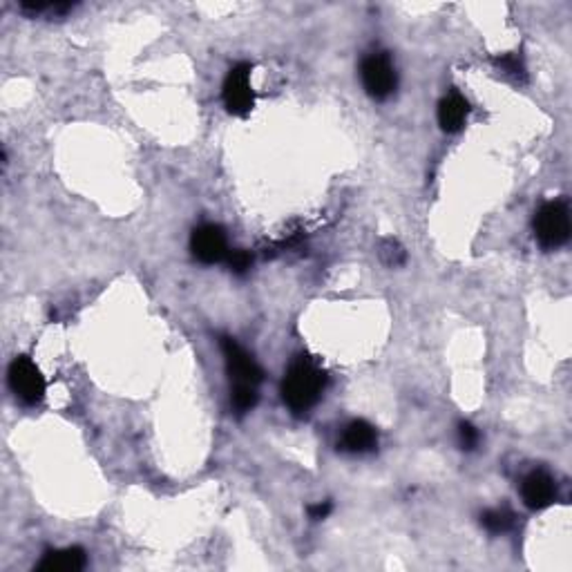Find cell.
Instances as JSON below:
<instances>
[{
	"label": "cell",
	"mask_w": 572,
	"mask_h": 572,
	"mask_svg": "<svg viewBox=\"0 0 572 572\" xmlns=\"http://www.w3.org/2000/svg\"><path fill=\"white\" fill-rule=\"evenodd\" d=\"M324 387H327V371L322 369L320 362L307 354L295 356L284 374L282 400L295 416H302L316 407Z\"/></svg>",
	"instance_id": "obj_1"
},
{
	"label": "cell",
	"mask_w": 572,
	"mask_h": 572,
	"mask_svg": "<svg viewBox=\"0 0 572 572\" xmlns=\"http://www.w3.org/2000/svg\"><path fill=\"white\" fill-rule=\"evenodd\" d=\"M222 345V354L224 360H226V371H228V378H231V389H242V387H249V389H257L260 387L262 374L260 365L253 360V356L244 347H240V342L231 336H224L219 340Z\"/></svg>",
	"instance_id": "obj_2"
},
{
	"label": "cell",
	"mask_w": 572,
	"mask_h": 572,
	"mask_svg": "<svg viewBox=\"0 0 572 572\" xmlns=\"http://www.w3.org/2000/svg\"><path fill=\"white\" fill-rule=\"evenodd\" d=\"M535 235L543 249H559L570 240V213L566 202H548L539 208Z\"/></svg>",
	"instance_id": "obj_3"
},
{
	"label": "cell",
	"mask_w": 572,
	"mask_h": 572,
	"mask_svg": "<svg viewBox=\"0 0 572 572\" xmlns=\"http://www.w3.org/2000/svg\"><path fill=\"white\" fill-rule=\"evenodd\" d=\"M360 79L367 94L376 99V101H385V99L392 97L396 92V85H398L396 68L387 54L367 56L360 65Z\"/></svg>",
	"instance_id": "obj_4"
},
{
	"label": "cell",
	"mask_w": 572,
	"mask_h": 572,
	"mask_svg": "<svg viewBox=\"0 0 572 572\" xmlns=\"http://www.w3.org/2000/svg\"><path fill=\"white\" fill-rule=\"evenodd\" d=\"M9 387L23 403L36 405L45 398L47 383L41 369L27 356H18L9 367Z\"/></svg>",
	"instance_id": "obj_5"
},
{
	"label": "cell",
	"mask_w": 572,
	"mask_h": 572,
	"mask_svg": "<svg viewBox=\"0 0 572 572\" xmlns=\"http://www.w3.org/2000/svg\"><path fill=\"white\" fill-rule=\"evenodd\" d=\"M224 106L235 117H246L255 106V92L251 88V65L237 63L228 72L224 81Z\"/></svg>",
	"instance_id": "obj_6"
},
{
	"label": "cell",
	"mask_w": 572,
	"mask_h": 572,
	"mask_svg": "<svg viewBox=\"0 0 572 572\" xmlns=\"http://www.w3.org/2000/svg\"><path fill=\"white\" fill-rule=\"evenodd\" d=\"M190 251L202 264H217L228 255L226 233L217 224H202L190 235Z\"/></svg>",
	"instance_id": "obj_7"
},
{
	"label": "cell",
	"mask_w": 572,
	"mask_h": 572,
	"mask_svg": "<svg viewBox=\"0 0 572 572\" xmlns=\"http://www.w3.org/2000/svg\"><path fill=\"white\" fill-rule=\"evenodd\" d=\"M521 497L530 510H546L557 497L555 479L543 470L530 472L521 483Z\"/></svg>",
	"instance_id": "obj_8"
},
{
	"label": "cell",
	"mask_w": 572,
	"mask_h": 572,
	"mask_svg": "<svg viewBox=\"0 0 572 572\" xmlns=\"http://www.w3.org/2000/svg\"><path fill=\"white\" fill-rule=\"evenodd\" d=\"M467 114H470V103L465 101L463 94L450 92L441 103H438V126L443 132H454L463 130Z\"/></svg>",
	"instance_id": "obj_9"
},
{
	"label": "cell",
	"mask_w": 572,
	"mask_h": 572,
	"mask_svg": "<svg viewBox=\"0 0 572 572\" xmlns=\"http://www.w3.org/2000/svg\"><path fill=\"white\" fill-rule=\"evenodd\" d=\"M340 447L351 454H367L378 447V432L367 421H351L342 432Z\"/></svg>",
	"instance_id": "obj_10"
},
{
	"label": "cell",
	"mask_w": 572,
	"mask_h": 572,
	"mask_svg": "<svg viewBox=\"0 0 572 572\" xmlns=\"http://www.w3.org/2000/svg\"><path fill=\"white\" fill-rule=\"evenodd\" d=\"M88 564V557L81 548H63V550H50L36 566L41 572H79Z\"/></svg>",
	"instance_id": "obj_11"
},
{
	"label": "cell",
	"mask_w": 572,
	"mask_h": 572,
	"mask_svg": "<svg viewBox=\"0 0 572 572\" xmlns=\"http://www.w3.org/2000/svg\"><path fill=\"white\" fill-rule=\"evenodd\" d=\"M481 523H483L485 530L492 532V535H500V532L512 528L514 517L508 510H490V512H485L483 517H481Z\"/></svg>",
	"instance_id": "obj_12"
},
{
	"label": "cell",
	"mask_w": 572,
	"mask_h": 572,
	"mask_svg": "<svg viewBox=\"0 0 572 572\" xmlns=\"http://www.w3.org/2000/svg\"><path fill=\"white\" fill-rule=\"evenodd\" d=\"M260 400V392L257 389H249V387H242V389H231V405L237 414H249L253 407L257 405Z\"/></svg>",
	"instance_id": "obj_13"
},
{
	"label": "cell",
	"mask_w": 572,
	"mask_h": 572,
	"mask_svg": "<svg viewBox=\"0 0 572 572\" xmlns=\"http://www.w3.org/2000/svg\"><path fill=\"white\" fill-rule=\"evenodd\" d=\"M226 260H228V266H231V271L235 275L249 273V269L253 266V255H251L249 251H244V249L228 251Z\"/></svg>",
	"instance_id": "obj_14"
},
{
	"label": "cell",
	"mask_w": 572,
	"mask_h": 572,
	"mask_svg": "<svg viewBox=\"0 0 572 572\" xmlns=\"http://www.w3.org/2000/svg\"><path fill=\"white\" fill-rule=\"evenodd\" d=\"M499 68L503 72H508V74L517 76V79H526V63H523V59L519 54H503L497 59Z\"/></svg>",
	"instance_id": "obj_15"
},
{
	"label": "cell",
	"mask_w": 572,
	"mask_h": 572,
	"mask_svg": "<svg viewBox=\"0 0 572 572\" xmlns=\"http://www.w3.org/2000/svg\"><path fill=\"white\" fill-rule=\"evenodd\" d=\"M479 441H481L479 429H476L474 425H470V423H461V425H459V443H461V447L470 452V450H474L476 445H479Z\"/></svg>",
	"instance_id": "obj_16"
},
{
	"label": "cell",
	"mask_w": 572,
	"mask_h": 572,
	"mask_svg": "<svg viewBox=\"0 0 572 572\" xmlns=\"http://www.w3.org/2000/svg\"><path fill=\"white\" fill-rule=\"evenodd\" d=\"M383 257H385V262H387V264H392V266H398V264H403L405 262V251L400 249L398 244H396V242H385V246H383Z\"/></svg>",
	"instance_id": "obj_17"
},
{
	"label": "cell",
	"mask_w": 572,
	"mask_h": 572,
	"mask_svg": "<svg viewBox=\"0 0 572 572\" xmlns=\"http://www.w3.org/2000/svg\"><path fill=\"white\" fill-rule=\"evenodd\" d=\"M309 517L313 519V521H320V519H327L329 512H331V503L329 500H322V503H316V505H309Z\"/></svg>",
	"instance_id": "obj_18"
}]
</instances>
